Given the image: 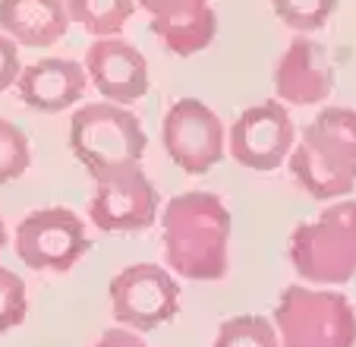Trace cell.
<instances>
[{"label": "cell", "instance_id": "obj_3", "mask_svg": "<svg viewBox=\"0 0 356 347\" xmlns=\"http://www.w3.org/2000/svg\"><path fill=\"white\" fill-rule=\"evenodd\" d=\"M271 325L277 347H356V309L350 297L331 287L287 284Z\"/></svg>", "mask_w": 356, "mask_h": 347}, {"label": "cell", "instance_id": "obj_17", "mask_svg": "<svg viewBox=\"0 0 356 347\" xmlns=\"http://www.w3.org/2000/svg\"><path fill=\"white\" fill-rule=\"evenodd\" d=\"M215 347H277V332L265 316H230L218 325Z\"/></svg>", "mask_w": 356, "mask_h": 347}, {"label": "cell", "instance_id": "obj_5", "mask_svg": "<svg viewBox=\"0 0 356 347\" xmlns=\"http://www.w3.org/2000/svg\"><path fill=\"white\" fill-rule=\"evenodd\" d=\"M145 130L129 107L114 101H95L73 114L70 148L88 174H101L120 164H136L145 155Z\"/></svg>", "mask_w": 356, "mask_h": 347}, {"label": "cell", "instance_id": "obj_19", "mask_svg": "<svg viewBox=\"0 0 356 347\" xmlns=\"http://www.w3.org/2000/svg\"><path fill=\"white\" fill-rule=\"evenodd\" d=\"M271 10L293 32H318L334 16L337 0H271Z\"/></svg>", "mask_w": 356, "mask_h": 347}, {"label": "cell", "instance_id": "obj_6", "mask_svg": "<svg viewBox=\"0 0 356 347\" xmlns=\"http://www.w3.org/2000/svg\"><path fill=\"white\" fill-rule=\"evenodd\" d=\"M95 193L88 199V218L104 234H139L155 224L161 196L142 164H120L92 177Z\"/></svg>", "mask_w": 356, "mask_h": 347}, {"label": "cell", "instance_id": "obj_14", "mask_svg": "<svg viewBox=\"0 0 356 347\" xmlns=\"http://www.w3.org/2000/svg\"><path fill=\"white\" fill-rule=\"evenodd\" d=\"M16 88H19V98L32 111L57 114V111L73 107L86 95L88 76L79 61L44 57V61H35L22 70L19 79H16Z\"/></svg>", "mask_w": 356, "mask_h": 347}, {"label": "cell", "instance_id": "obj_9", "mask_svg": "<svg viewBox=\"0 0 356 347\" xmlns=\"http://www.w3.org/2000/svg\"><path fill=\"white\" fill-rule=\"evenodd\" d=\"M86 253L88 234L73 208H38L16 227V256L35 272H70Z\"/></svg>", "mask_w": 356, "mask_h": 347}, {"label": "cell", "instance_id": "obj_18", "mask_svg": "<svg viewBox=\"0 0 356 347\" xmlns=\"http://www.w3.org/2000/svg\"><path fill=\"white\" fill-rule=\"evenodd\" d=\"M32 167V146L29 136L13 121L0 117V187L16 183Z\"/></svg>", "mask_w": 356, "mask_h": 347}, {"label": "cell", "instance_id": "obj_20", "mask_svg": "<svg viewBox=\"0 0 356 347\" xmlns=\"http://www.w3.org/2000/svg\"><path fill=\"white\" fill-rule=\"evenodd\" d=\"M29 316V291L26 281L13 268L0 265V334L19 328Z\"/></svg>", "mask_w": 356, "mask_h": 347}, {"label": "cell", "instance_id": "obj_2", "mask_svg": "<svg viewBox=\"0 0 356 347\" xmlns=\"http://www.w3.org/2000/svg\"><path fill=\"white\" fill-rule=\"evenodd\" d=\"M300 190L318 202L343 199L356 187V111L322 107L287 155Z\"/></svg>", "mask_w": 356, "mask_h": 347}, {"label": "cell", "instance_id": "obj_7", "mask_svg": "<svg viewBox=\"0 0 356 347\" xmlns=\"http://www.w3.org/2000/svg\"><path fill=\"white\" fill-rule=\"evenodd\" d=\"M161 139L170 161L189 177H202L227 155V130L221 117L199 98H180L168 107Z\"/></svg>", "mask_w": 356, "mask_h": 347}, {"label": "cell", "instance_id": "obj_23", "mask_svg": "<svg viewBox=\"0 0 356 347\" xmlns=\"http://www.w3.org/2000/svg\"><path fill=\"white\" fill-rule=\"evenodd\" d=\"M7 247V227H3V221H0V249Z\"/></svg>", "mask_w": 356, "mask_h": 347}, {"label": "cell", "instance_id": "obj_12", "mask_svg": "<svg viewBox=\"0 0 356 347\" xmlns=\"http://www.w3.org/2000/svg\"><path fill=\"white\" fill-rule=\"evenodd\" d=\"M86 76L104 101L136 105L148 92V61L136 45L117 38H95L86 51Z\"/></svg>", "mask_w": 356, "mask_h": 347}, {"label": "cell", "instance_id": "obj_21", "mask_svg": "<svg viewBox=\"0 0 356 347\" xmlns=\"http://www.w3.org/2000/svg\"><path fill=\"white\" fill-rule=\"evenodd\" d=\"M22 73V63H19V45L13 38L0 32V92H7L10 86H16Z\"/></svg>", "mask_w": 356, "mask_h": 347}, {"label": "cell", "instance_id": "obj_10", "mask_svg": "<svg viewBox=\"0 0 356 347\" xmlns=\"http://www.w3.org/2000/svg\"><path fill=\"white\" fill-rule=\"evenodd\" d=\"M296 142V127L277 98L252 105L230 127V158L249 171H275L287 161Z\"/></svg>", "mask_w": 356, "mask_h": 347}, {"label": "cell", "instance_id": "obj_16", "mask_svg": "<svg viewBox=\"0 0 356 347\" xmlns=\"http://www.w3.org/2000/svg\"><path fill=\"white\" fill-rule=\"evenodd\" d=\"M70 22H79L95 38H111L123 32L136 13V0H67Z\"/></svg>", "mask_w": 356, "mask_h": 347}, {"label": "cell", "instance_id": "obj_1", "mask_svg": "<svg viewBox=\"0 0 356 347\" xmlns=\"http://www.w3.org/2000/svg\"><path fill=\"white\" fill-rule=\"evenodd\" d=\"M234 221L221 196L205 190L180 193L161 208L164 259L186 281H221L230 268Z\"/></svg>", "mask_w": 356, "mask_h": 347}, {"label": "cell", "instance_id": "obj_22", "mask_svg": "<svg viewBox=\"0 0 356 347\" xmlns=\"http://www.w3.org/2000/svg\"><path fill=\"white\" fill-rule=\"evenodd\" d=\"M95 347H148V344L133 332V328L120 325V328H108V332L95 341Z\"/></svg>", "mask_w": 356, "mask_h": 347}, {"label": "cell", "instance_id": "obj_11", "mask_svg": "<svg viewBox=\"0 0 356 347\" xmlns=\"http://www.w3.org/2000/svg\"><path fill=\"white\" fill-rule=\"evenodd\" d=\"M275 95L281 105L316 107L325 105L334 92V67L318 41L309 35H296L287 51L275 63Z\"/></svg>", "mask_w": 356, "mask_h": 347}, {"label": "cell", "instance_id": "obj_8", "mask_svg": "<svg viewBox=\"0 0 356 347\" xmlns=\"http://www.w3.org/2000/svg\"><path fill=\"white\" fill-rule=\"evenodd\" d=\"M180 300L183 294L174 272L155 265V262L129 265L111 278L114 319L133 332H152V328L170 322L180 313Z\"/></svg>", "mask_w": 356, "mask_h": 347}, {"label": "cell", "instance_id": "obj_15", "mask_svg": "<svg viewBox=\"0 0 356 347\" xmlns=\"http://www.w3.org/2000/svg\"><path fill=\"white\" fill-rule=\"evenodd\" d=\"M67 0H0V32L26 47H51L67 35Z\"/></svg>", "mask_w": 356, "mask_h": 347}, {"label": "cell", "instance_id": "obj_13", "mask_svg": "<svg viewBox=\"0 0 356 347\" xmlns=\"http://www.w3.org/2000/svg\"><path fill=\"white\" fill-rule=\"evenodd\" d=\"M148 13V26L177 57L205 51L218 35V16L211 0H136Z\"/></svg>", "mask_w": 356, "mask_h": 347}, {"label": "cell", "instance_id": "obj_4", "mask_svg": "<svg viewBox=\"0 0 356 347\" xmlns=\"http://www.w3.org/2000/svg\"><path fill=\"white\" fill-rule=\"evenodd\" d=\"M287 256L306 284H347L356 275V199H341L296 224Z\"/></svg>", "mask_w": 356, "mask_h": 347}]
</instances>
